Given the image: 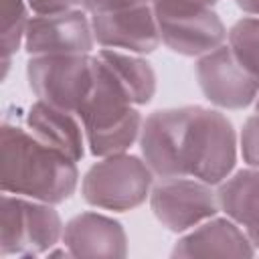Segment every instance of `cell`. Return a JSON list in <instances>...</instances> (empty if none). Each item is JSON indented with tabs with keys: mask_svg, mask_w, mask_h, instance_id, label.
Listing matches in <instances>:
<instances>
[{
	"mask_svg": "<svg viewBox=\"0 0 259 259\" xmlns=\"http://www.w3.org/2000/svg\"><path fill=\"white\" fill-rule=\"evenodd\" d=\"M162 45L182 57H202L227 42V26L212 6L190 0L152 2Z\"/></svg>",
	"mask_w": 259,
	"mask_h": 259,
	"instance_id": "obj_6",
	"label": "cell"
},
{
	"mask_svg": "<svg viewBox=\"0 0 259 259\" xmlns=\"http://www.w3.org/2000/svg\"><path fill=\"white\" fill-rule=\"evenodd\" d=\"M2 192L61 204L79 186V168L67 154L36 140L24 125L2 121L0 127Z\"/></svg>",
	"mask_w": 259,
	"mask_h": 259,
	"instance_id": "obj_2",
	"label": "cell"
},
{
	"mask_svg": "<svg viewBox=\"0 0 259 259\" xmlns=\"http://www.w3.org/2000/svg\"><path fill=\"white\" fill-rule=\"evenodd\" d=\"M138 144L156 178L192 176L212 186L233 174L239 150L231 119L202 105L152 111L142 123Z\"/></svg>",
	"mask_w": 259,
	"mask_h": 259,
	"instance_id": "obj_1",
	"label": "cell"
},
{
	"mask_svg": "<svg viewBox=\"0 0 259 259\" xmlns=\"http://www.w3.org/2000/svg\"><path fill=\"white\" fill-rule=\"evenodd\" d=\"M237 8L249 16H259V0H235Z\"/></svg>",
	"mask_w": 259,
	"mask_h": 259,
	"instance_id": "obj_22",
	"label": "cell"
},
{
	"mask_svg": "<svg viewBox=\"0 0 259 259\" xmlns=\"http://www.w3.org/2000/svg\"><path fill=\"white\" fill-rule=\"evenodd\" d=\"M121 81V85L132 95L138 107L150 103L156 95V73L152 65L136 53L115 51V49H99L95 53Z\"/></svg>",
	"mask_w": 259,
	"mask_h": 259,
	"instance_id": "obj_16",
	"label": "cell"
},
{
	"mask_svg": "<svg viewBox=\"0 0 259 259\" xmlns=\"http://www.w3.org/2000/svg\"><path fill=\"white\" fill-rule=\"evenodd\" d=\"M253 105H255V113H251L243 123L239 136V148L243 162L251 168H259V95Z\"/></svg>",
	"mask_w": 259,
	"mask_h": 259,
	"instance_id": "obj_19",
	"label": "cell"
},
{
	"mask_svg": "<svg viewBox=\"0 0 259 259\" xmlns=\"http://www.w3.org/2000/svg\"><path fill=\"white\" fill-rule=\"evenodd\" d=\"M194 73L202 95L219 109H245L259 95V77L239 63L227 42L198 57Z\"/></svg>",
	"mask_w": 259,
	"mask_h": 259,
	"instance_id": "obj_9",
	"label": "cell"
},
{
	"mask_svg": "<svg viewBox=\"0 0 259 259\" xmlns=\"http://www.w3.org/2000/svg\"><path fill=\"white\" fill-rule=\"evenodd\" d=\"M154 172L142 156L113 154L99 158L81 178V196L89 206L113 212L134 210L150 198Z\"/></svg>",
	"mask_w": 259,
	"mask_h": 259,
	"instance_id": "obj_5",
	"label": "cell"
},
{
	"mask_svg": "<svg viewBox=\"0 0 259 259\" xmlns=\"http://www.w3.org/2000/svg\"><path fill=\"white\" fill-rule=\"evenodd\" d=\"M24 127L42 144L67 154L75 162L85 156V130L77 113L36 99L24 115Z\"/></svg>",
	"mask_w": 259,
	"mask_h": 259,
	"instance_id": "obj_14",
	"label": "cell"
},
{
	"mask_svg": "<svg viewBox=\"0 0 259 259\" xmlns=\"http://www.w3.org/2000/svg\"><path fill=\"white\" fill-rule=\"evenodd\" d=\"M63 245L71 257H125L127 235L119 221L101 212H79L65 223Z\"/></svg>",
	"mask_w": 259,
	"mask_h": 259,
	"instance_id": "obj_12",
	"label": "cell"
},
{
	"mask_svg": "<svg viewBox=\"0 0 259 259\" xmlns=\"http://www.w3.org/2000/svg\"><path fill=\"white\" fill-rule=\"evenodd\" d=\"M95 42L101 49H115L136 55H150L160 45V30L152 4L91 14Z\"/></svg>",
	"mask_w": 259,
	"mask_h": 259,
	"instance_id": "obj_11",
	"label": "cell"
},
{
	"mask_svg": "<svg viewBox=\"0 0 259 259\" xmlns=\"http://www.w3.org/2000/svg\"><path fill=\"white\" fill-rule=\"evenodd\" d=\"M221 210L235 221L259 253V168H241L217 186Z\"/></svg>",
	"mask_w": 259,
	"mask_h": 259,
	"instance_id": "obj_15",
	"label": "cell"
},
{
	"mask_svg": "<svg viewBox=\"0 0 259 259\" xmlns=\"http://www.w3.org/2000/svg\"><path fill=\"white\" fill-rule=\"evenodd\" d=\"M26 0H0V53H2V79H6L10 61L24 47L28 16Z\"/></svg>",
	"mask_w": 259,
	"mask_h": 259,
	"instance_id": "obj_17",
	"label": "cell"
},
{
	"mask_svg": "<svg viewBox=\"0 0 259 259\" xmlns=\"http://www.w3.org/2000/svg\"><path fill=\"white\" fill-rule=\"evenodd\" d=\"M93 61V85L79 119L91 156L105 158L127 152L142 132L144 117L115 73L97 57Z\"/></svg>",
	"mask_w": 259,
	"mask_h": 259,
	"instance_id": "obj_3",
	"label": "cell"
},
{
	"mask_svg": "<svg viewBox=\"0 0 259 259\" xmlns=\"http://www.w3.org/2000/svg\"><path fill=\"white\" fill-rule=\"evenodd\" d=\"M190 2H198V4H204V6H214L219 0H190Z\"/></svg>",
	"mask_w": 259,
	"mask_h": 259,
	"instance_id": "obj_23",
	"label": "cell"
},
{
	"mask_svg": "<svg viewBox=\"0 0 259 259\" xmlns=\"http://www.w3.org/2000/svg\"><path fill=\"white\" fill-rule=\"evenodd\" d=\"M227 45L243 67L259 77V16H243L227 30Z\"/></svg>",
	"mask_w": 259,
	"mask_h": 259,
	"instance_id": "obj_18",
	"label": "cell"
},
{
	"mask_svg": "<svg viewBox=\"0 0 259 259\" xmlns=\"http://www.w3.org/2000/svg\"><path fill=\"white\" fill-rule=\"evenodd\" d=\"M26 81L36 99L79 115L93 85L91 55L28 57Z\"/></svg>",
	"mask_w": 259,
	"mask_h": 259,
	"instance_id": "obj_7",
	"label": "cell"
},
{
	"mask_svg": "<svg viewBox=\"0 0 259 259\" xmlns=\"http://www.w3.org/2000/svg\"><path fill=\"white\" fill-rule=\"evenodd\" d=\"M257 249L247 233L225 217H212L182 233L172 247V257H255Z\"/></svg>",
	"mask_w": 259,
	"mask_h": 259,
	"instance_id": "obj_13",
	"label": "cell"
},
{
	"mask_svg": "<svg viewBox=\"0 0 259 259\" xmlns=\"http://www.w3.org/2000/svg\"><path fill=\"white\" fill-rule=\"evenodd\" d=\"M26 2L32 14H61L83 6V0H26Z\"/></svg>",
	"mask_w": 259,
	"mask_h": 259,
	"instance_id": "obj_20",
	"label": "cell"
},
{
	"mask_svg": "<svg viewBox=\"0 0 259 259\" xmlns=\"http://www.w3.org/2000/svg\"><path fill=\"white\" fill-rule=\"evenodd\" d=\"M0 255L38 257L63 241L65 225L55 204L2 192L0 202Z\"/></svg>",
	"mask_w": 259,
	"mask_h": 259,
	"instance_id": "obj_4",
	"label": "cell"
},
{
	"mask_svg": "<svg viewBox=\"0 0 259 259\" xmlns=\"http://www.w3.org/2000/svg\"><path fill=\"white\" fill-rule=\"evenodd\" d=\"M150 208L170 233H186L221 210L214 186L192 176L160 178L150 190Z\"/></svg>",
	"mask_w": 259,
	"mask_h": 259,
	"instance_id": "obj_8",
	"label": "cell"
},
{
	"mask_svg": "<svg viewBox=\"0 0 259 259\" xmlns=\"http://www.w3.org/2000/svg\"><path fill=\"white\" fill-rule=\"evenodd\" d=\"M95 45L87 10L61 14H34L26 24L24 51L28 57L42 55H91Z\"/></svg>",
	"mask_w": 259,
	"mask_h": 259,
	"instance_id": "obj_10",
	"label": "cell"
},
{
	"mask_svg": "<svg viewBox=\"0 0 259 259\" xmlns=\"http://www.w3.org/2000/svg\"><path fill=\"white\" fill-rule=\"evenodd\" d=\"M154 0H83V8L89 14L95 12H113V10H123V8H136L144 4H152Z\"/></svg>",
	"mask_w": 259,
	"mask_h": 259,
	"instance_id": "obj_21",
	"label": "cell"
}]
</instances>
